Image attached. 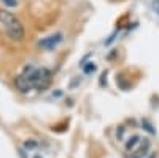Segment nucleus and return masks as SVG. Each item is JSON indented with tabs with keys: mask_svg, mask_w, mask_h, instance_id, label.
<instances>
[{
	"mask_svg": "<svg viewBox=\"0 0 159 158\" xmlns=\"http://www.w3.org/2000/svg\"><path fill=\"white\" fill-rule=\"evenodd\" d=\"M51 70L46 67H34L27 65L16 78H15V86L21 93H29L34 88L37 91H45L51 85Z\"/></svg>",
	"mask_w": 159,
	"mask_h": 158,
	"instance_id": "1",
	"label": "nucleus"
},
{
	"mask_svg": "<svg viewBox=\"0 0 159 158\" xmlns=\"http://www.w3.org/2000/svg\"><path fill=\"white\" fill-rule=\"evenodd\" d=\"M0 31H2L11 42H22L25 29L18 16L8 10H0Z\"/></svg>",
	"mask_w": 159,
	"mask_h": 158,
	"instance_id": "2",
	"label": "nucleus"
},
{
	"mask_svg": "<svg viewBox=\"0 0 159 158\" xmlns=\"http://www.w3.org/2000/svg\"><path fill=\"white\" fill-rule=\"evenodd\" d=\"M151 152V141L140 134H134L126 142L127 158H147Z\"/></svg>",
	"mask_w": 159,
	"mask_h": 158,
	"instance_id": "3",
	"label": "nucleus"
},
{
	"mask_svg": "<svg viewBox=\"0 0 159 158\" xmlns=\"http://www.w3.org/2000/svg\"><path fill=\"white\" fill-rule=\"evenodd\" d=\"M64 40V35L61 32H56V34H51L45 38H42V40L38 42V46L42 48V50H46V51H51V50H54L56 46H59Z\"/></svg>",
	"mask_w": 159,
	"mask_h": 158,
	"instance_id": "4",
	"label": "nucleus"
},
{
	"mask_svg": "<svg viewBox=\"0 0 159 158\" xmlns=\"http://www.w3.org/2000/svg\"><path fill=\"white\" fill-rule=\"evenodd\" d=\"M83 72L84 74H94L96 72V64L94 62H88L83 65Z\"/></svg>",
	"mask_w": 159,
	"mask_h": 158,
	"instance_id": "5",
	"label": "nucleus"
},
{
	"mask_svg": "<svg viewBox=\"0 0 159 158\" xmlns=\"http://www.w3.org/2000/svg\"><path fill=\"white\" fill-rule=\"evenodd\" d=\"M151 7H153L154 13L159 16V0H153V2H151Z\"/></svg>",
	"mask_w": 159,
	"mask_h": 158,
	"instance_id": "6",
	"label": "nucleus"
},
{
	"mask_svg": "<svg viewBox=\"0 0 159 158\" xmlns=\"http://www.w3.org/2000/svg\"><path fill=\"white\" fill-rule=\"evenodd\" d=\"M2 2H3L5 5H8V7H15V5L18 3V0H2Z\"/></svg>",
	"mask_w": 159,
	"mask_h": 158,
	"instance_id": "7",
	"label": "nucleus"
}]
</instances>
